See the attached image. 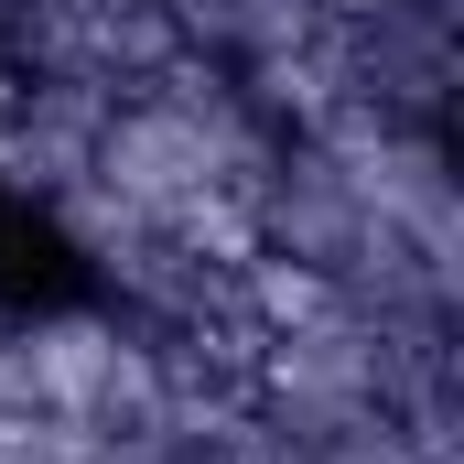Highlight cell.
I'll return each instance as SVG.
<instances>
[{"label":"cell","instance_id":"1","mask_svg":"<svg viewBox=\"0 0 464 464\" xmlns=\"http://www.w3.org/2000/svg\"><path fill=\"white\" fill-rule=\"evenodd\" d=\"M109 281H98V259H87V237L65 227L54 206H33L22 184H0V314L11 324H65V314H87Z\"/></svg>","mask_w":464,"mask_h":464}]
</instances>
